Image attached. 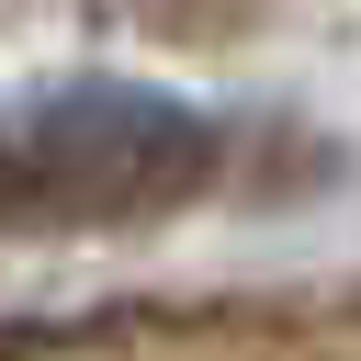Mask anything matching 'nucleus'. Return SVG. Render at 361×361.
Instances as JSON below:
<instances>
[{"mask_svg": "<svg viewBox=\"0 0 361 361\" xmlns=\"http://www.w3.org/2000/svg\"><path fill=\"white\" fill-rule=\"evenodd\" d=\"M203 169H214V135L180 102H147V90H68L23 135V192H34V214H68V226H90V214H158Z\"/></svg>", "mask_w": 361, "mask_h": 361, "instance_id": "1", "label": "nucleus"}, {"mask_svg": "<svg viewBox=\"0 0 361 361\" xmlns=\"http://www.w3.org/2000/svg\"><path fill=\"white\" fill-rule=\"evenodd\" d=\"M34 192H23V135H0V226H23Z\"/></svg>", "mask_w": 361, "mask_h": 361, "instance_id": "2", "label": "nucleus"}]
</instances>
